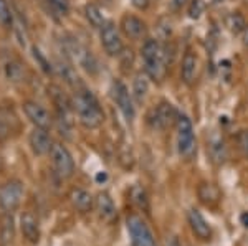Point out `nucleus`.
<instances>
[{"label":"nucleus","mask_w":248,"mask_h":246,"mask_svg":"<svg viewBox=\"0 0 248 246\" xmlns=\"http://www.w3.org/2000/svg\"><path fill=\"white\" fill-rule=\"evenodd\" d=\"M73 111L77 113L78 121L86 129H96L103 124L105 121V113H103L101 106H99L98 99L91 91H88L85 86L77 91L73 101Z\"/></svg>","instance_id":"obj_1"},{"label":"nucleus","mask_w":248,"mask_h":246,"mask_svg":"<svg viewBox=\"0 0 248 246\" xmlns=\"http://www.w3.org/2000/svg\"><path fill=\"white\" fill-rule=\"evenodd\" d=\"M141 55L144 59V70L146 74L153 81L162 83L167 74V55L166 48L157 40H146L141 48Z\"/></svg>","instance_id":"obj_2"},{"label":"nucleus","mask_w":248,"mask_h":246,"mask_svg":"<svg viewBox=\"0 0 248 246\" xmlns=\"http://www.w3.org/2000/svg\"><path fill=\"white\" fill-rule=\"evenodd\" d=\"M175 128H177V150L179 156L184 160L190 162L197 154V141H195L194 126L186 114H177L175 119Z\"/></svg>","instance_id":"obj_3"},{"label":"nucleus","mask_w":248,"mask_h":246,"mask_svg":"<svg viewBox=\"0 0 248 246\" xmlns=\"http://www.w3.org/2000/svg\"><path fill=\"white\" fill-rule=\"evenodd\" d=\"M127 233H129V240L133 246H157V241L154 238L153 230L149 225L142 220L139 215L131 213L126 220Z\"/></svg>","instance_id":"obj_4"},{"label":"nucleus","mask_w":248,"mask_h":246,"mask_svg":"<svg viewBox=\"0 0 248 246\" xmlns=\"http://www.w3.org/2000/svg\"><path fill=\"white\" fill-rule=\"evenodd\" d=\"M23 193L25 188L20 180H9L2 184L0 185V208L5 213L15 212L22 203Z\"/></svg>","instance_id":"obj_5"},{"label":"nucleus","mask_w":248,"mask_h":246,"mask_svg":"<svg viewBox=\"0 0 248 246\" xmlns=\"http://www.w3.org/2000/svg\"><path fill=\"white\" fill-rule=\"evenodd\" d=\"M50 159H51V164H53L55 172H57L60 177L62 178L73 177L75 160H73V157H71L70 150H68L65 145L60 144V142H55L50 150Z\"/></svg>","instance_id":"obj_6"},{"label":"nucleus","mask_w":248,"mask_h":246,"mask_svg":"<svg viewBox=\"0 0 248 246\" xmlns=\"http://www.w3.org/2000/svg\"><path fill=\"white\" fill-rule=\"evenodd\" d=\"M177 111L174 106L167 101H161L155 108L151 111L149 116H147V122L153 129L157 130H166L170 128L172 124H175V119H177Z\"/></svg>","instance_id":"obj_7"},{"label":"nucleus","mask_w":248,"mask_h":246,"mask_svg":"<svg viewBox=\"0 0 248 246\" xmlns=\"http://www.w3.org/2000/svg\"><path fill=\"white\" fill-rule=\"evenodd\" d=\"M113 98L116 101V106L123 113V116L126 117L127 122H133L136 116V108L133 102V94H129V89L126 88V85L121 79H116L113 83Z\"/></svg>","instance_id":"obj_8"},{"label":"nucleus","mask_w":248,"mask_h":246,"mask_svg":"<svg viewBox=\"0 0 248 246\" xmlns=\"http://www.w3.org/2000/svg\"><path fill=\"white\" fill-rule=\"evenodd\" d=\"M101 45L109 57H119L123 53L124 45L114 22H106L101 27Z\"/></svg>","instance_id":"obj_9"},{"label":"nucleus","mask_w":248,"mask_h":246,"mask_svg":"<svg viewBox=\"0 0 248 246\" xmlns=\"http://www.w3.org/2000/svg\"><path fill=\"white\" fill-rule=\"evenodd\" d=\"M23 111H25V116L30 119V122L35 128L46 130L51 128V116L42 104L33 101H27L23 102Z\"/></svg>","instance_id":"obj_10"},{"label":"nucleus","mask_w":248,"mask_h":246,"mask_svg":"<svg viewBox=\"0 0 248 246\" xmlns=\"http://www.w3.org/2000/svg\"><path fill=\"white\" fill-rule=\"evenodd\" d=\"M187 221H189V227L192 230V233H194L199 240H202V241H210L212 240V236H214L212 227L199 210L190 208L189 212H187Z\"/></svg>","instance_id":"obj_11"},{"label":"nucleus","mask_w":248,"mask_h":246,"mask_svg":"<svg viewBox=\"0 0 248 246\" xmlns=\"http://www.w3.org/2000/svg\"><path fill=\"white\" fill-rule=\"evenodd\" d=\"M20 232H22L23 238L29 241L30 245H37L42 236L40 232V221L35 213L31 212H23L20 217Z\"/></svg>","instance_id":"obj_12"},{"label":"nucleus","mask_w":248,"mask_h":246,"mask_svg":"<svg viewBox=\"0 0 248 246\" xmlns=\"http://www.w3.org/2000/svg\"><path fill=\"white\" fill-rule=\"evenodd\" d=\"M29 144H30V149L33 150L35 156H46V154H50L53 142H51V137L46 129L35 128L30 132Z\"/></svg>","instance_id":"obj_13"},{"label":"nucleus","mask_w":248,"mask_h":246,"mask_svg":"<svg viewBox=\"0 0 248 246\" xmlns=\"http://www.w3.org/2000/svg\"><path fill=\"white\" fill-rule=\"evenodd\" d=\"M119 27H121L123 33L131 40H141L142 37H146V23L136 15H124Z\"/></svg>","instance_id":"obj_14"},{"label":"nucleus","mask_w":248,"mask_h":246,"mask_svg":"<svg viewBox=\"0 0 248 246\" xmlns=\"http://www.w3.org/2000/svg\"><path fill=\"white\" fill-rule=\"evenodd\" d=\"M94 208H96V212H98V217L101 218L103 221H106V223H111L116 218V205L108 192H99L98 195H96Z\"/></svg>","instance_id":"obj_15"},{"label":"nucleus","mask_w":248,"mask_h":246,"mask_svg":"<svg viewBox=\"0 0 248 246\" xmlns=\"http://www.w3.org/2000/svg\"><path fill=\"white\" fill-rule=\"evenodd\" d=\"M18 130V119L9 108H0V141H5Z\"/></svg>","instance_id":"obj_16"},{"label":"nucleus","mask_w":248,"mask_h":246,"mask_svg":"<svg viewBox=\"0 0 248 246\" xmlns=\"http://www.w3.org/2000/svg\"><path fill=\"white\" fill-rule=\"evenodd\" d=\"M209 156L212 159V162L217 165H222L225 164L227 157H229V152H227V145H225V141L222 139V136H218L217 132H214L209 139Z\"/></svg>","instance_id":"obj_17"},{"label":"nucleus","mask_w":248,"mask_h":246,"mask_svg":"<svg viewBox=\"0 0 248 246\" xmlns=\"http://www.w3.org/2000/svg\"><path fill=\"white\" fill-rule=\"evenodd\" d=\"M197 57L192 50H187L182 57V63H181V79L186 85H192L195 81V76H197Z\"/></svg>","instance_id":"obj_18"},{"label":"nucleus","mask_w":248,"mask_h":246,"mask_svg":"<svg viewBox=\"0 0 248 246\" xmlns=\"http://www.w3.org/2000/svg\"><path fill=\"white\" fill-rule=\"evenodd\" d=\"M197 195H199L201 203H203L205 207L214 208L218 205L220 198H222V192H220V188L217 185L209 184V182H202L197 188Z\"/></svg>","instance_id":"obj_19"},{"label":"nucleus","mask_w":248,"mask_h":246,"mask_svg":"<svg viewBox=\"0 0 248 246\" xmlns=\"http://www.w3.org/2000/svg\"><path fill=\"white\" fill-rule=\"evenodd\" d=\"M70 200H71V205H73L79 213H88L94 207L93 195H91L88 190H83V188H75L73 192L70 193Z\"/></svg>","instance_id":"obj_20"},{"label":"nucleus","mask_w":248,"mask_h":246,"mask_svg":"<svg viewBox=\"0 0 248 246\" xmlns=\"http://www.w3.org/2000/svg\"><path fill=\"white\" fill-rule=\"evenodd\" d=\"M131 202L138 207L141 212H149V195H147L146 188L141 185H133L129 190Z\"/></svg>","instance_id":"obj_21"},{"label":"nucleus","mask_w":248,"mask_h":246,"mask_svg":"<svg viewBox=\"0 0 248 246\" xmlns=\"http://www.w3.org/2000/svg\"><path fill=\"white\" fill-rule=\"evenodd\" d=\"M225 27L230 30V33L233 35H240L243 33L247 29V20L240 12H230L229 15L225 17Z\"/></svg>","instance_id":"obj_22"},{"label":"nucleus","mask_w":248,"mask_h":246,"mask_svg":"<svg viewBox=\"0 0 248 246\" xmlns=\"http://www.w3.org/2000/svg\"><path fill=\"white\" fill-rule=\"evenodd\" d=\"M15 235V221L12 213H5L2 220V227H0V241H2L3 246L10 245L12 240H14Z\"/></svg>","instance_id":"obj_23"},{"label":"nucleus","mask_w":248,"mask_h":246,"mask_svg":"<svg viewBox=\"0 0 248 246\" xmlns=\"http://www.w3.org/2000/svg\"><path fill=\"white\" fill-rule=\"evenodd\" d=\"M147 91H149V83H147V78L144 74H138L134 78V83H133V98L138 104L146 99L147 96Z\"/></svg>","instance_id":"obj_24"},{"label":"nucleus","mask_w":248,"mask_h":246,"mask_svg":"<svg viewBox=\"0 0 248 246\" xmlns=\"http://www.w3.org/2000/svg\"><path fill=\"white\" fill-rule=\"evenodd\" d=\"M85 15H86L88 22H90L93 27H96V29H101V27L106 23L105 17H103V12L99 10V7L94 5V3H88L85 7Z\"/></svg>","instance_id":"obj_25"},{"label":"nucleus","mask_w":248,"mask_h":246,"mask_svg":"<svg viewBox=\"0 0 248 246\" xmlns=\"http://www.w3.org/2000/svg\"><path fill=\"white\" fill-rule=\"evenodd\" d=\"M60 74H62L63 79H65L68 85L73 86V88H77V91L83 88L81 81H79V76L77 74V71H75L73 66H70V65H62V66H60Z\"/></svg>","instance_id":"obj_26"},{"label":"nucleus","mask_w":248,"mask_h":246,"mask_svg":"<svg viewBox=\"0 0 248 246\" xmlns=\"http://www.w3.org/2000/svg\"><path fill=\"white\" fill-rule=\"evenodd\" d=\"M5 71H7V78H9L10 81H14V83L23 81V74H25V71H23V66L20 65V63H17V61L7 63Z\"/></svg>","instance_id":"obj_27"},{"label":"nucleus","mask_w":248,"mask_h":246,"mask_svg":"<svg viewBox=\"0 0 248 246\" xmlns=\"http://www.w3.org/2000/svg\"><path fill=\"white\" fill-rule=\"evenodd\" d=\"M203 10H205V0H190L187 14H189V18L199 20L202 17Z\"/></svg>","instance_id":"obj_28"},{"label":"nucleus","mask_w":248,"mask_h":246,"mask_svg":"<svg viewBox=\"0 0 248 246\" xmlns=\"http://www.w3.org/2000/svg\"><path fill=\"white\" fill-rule=\"evenodd\" d=\"M12 22H14V17H12L9 3H7V0H0V23L3 27H10Z\"/></svg>","instance_id":"obj_29"},{"label":"nucleus","mask_w":248,"mask_h":246,"mask_svg":"<svg viewBox=\"0 0 248 246\" xmlns=\"http://www.w3.org/2000/svg\"><path fill=\"white\" fill-rule=\"evenodd\" d=\"M33 58L37 59V63L40 65V68L43 70V73H51V66H50V63H48V59L43 57V53L40 51L37 46H33Z\"/></svg>","instance_id":"obj_30"},{"label":"nucleus","mask_w":248,"mask_h":246,"mask_svg":"<svg viewBox=\"0 0 248 246\" xmlns=\"http://www.w3.org/2000/svg\"><path fill=\"white\" fill-rule=\"evenodd\" d=\"M48 3L63 15L70 12V0H48Z\"/></svg>","instance_id":"obj_31"},{"label":"nucleus","mask_w":248,"mask_h":246,"mask_svg":"<svg viewBox=\"0 0 248 246\" xmlns=\"http://www.w3.org/2000/svg\"><path fill=\"white\" fill-rule=\"evenodd\" d=\"M237 142H238V147L242 150V154L248 159V130H242L237 137Z\"/></svg>","instance_id":"obj_32"},{"label":"nucleus","mask_w":248,"mask_h":246,"mask_svg":"<svg viewBox=\"0 0 248 246\" xmlns=\"http://www.w3.org/2000/svg\"><path fill=\"white\" fill-rule=\"evenodd\" d=\"M131 3H133V7L138 10H147L149 9L151 0H131Z\"/></svg>","instance_id":"obj_33"},{"label":"nucleus","mask_w":248,"mask_h":246,"mask_svg":"<svg viewBox=\"0 0 248 246\" xmlns=\"http://www.w3.org/2000/svg\"><path fill=\"white\" fill-rule=\"evenodd\" d=\"M172 7H174L175 10H179V9H182L184 5L187 3V0H172Z\"/></svg>","instance_id":"obj_34"},{"label":"nucleus","mask_w":248,"mask_h":246,"mask_svg":"<svg viewBox=\"0 0 248 246\" xmlns=\"http://www.w3.org/2000/svg\"><path fill=\"white\" fill-rule=\"evenodd\" d=\"M240 221H242L243 227H247V228H248V212L242 213V217H240Z\"/></svg>","instance_id":"obj_35"},{"label":"nucleus","mask_w":248,"mask_h":246,"mask_svg":"<svg viewBox=\"0 0 248 246\" xmlns=\"http://www.w3.org/2000/svg\"><path fill=\"white\" fill-rule=\"evenodd\" d=\"M243 45L248 46V27L245 29V31H243Z\"/></svg>","instance_id":"obj_36"},{"label":"nucleus","mask_w":248,"mask_h":246,"mask_svg":"<svg viewBox=\"0 0 248 246\" xmlns=\"http://www.w3.org/2000/svg\"><path fill=\"white\" fill-rule=\"evenodd\" d=\"M98 180H106V174H103V175L99 174V175H98Z\"/></svg>","instance_id":"obj_37"},{"label":"nucleus","mask_w":248,"mask_h":246,"mask_svg":"<svg viewBox=\"0 0 248 246\" xmlns=\"http://www.w3.org/2000/svg\"><path fill=\"white\" fill-rule=\"evenodd\" d=\"M3 169V162H2V157H0V170Z\"/></svg>","instance_id":"obj_38"},{"label":"nucleus","mask_w":248,"mask_h":246,"mask_svg":"<svg viewBox=\"0 0 248 246\" xmlns=\"http://www.w3.org/2000/svg\"><path fill=\"white\" fill-rule=\"evenodd\" d=\"M214 3H220V2H223V0H212Z\"/></svg>","instance_id":"obj_39"}]
</instances>
